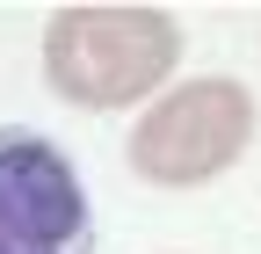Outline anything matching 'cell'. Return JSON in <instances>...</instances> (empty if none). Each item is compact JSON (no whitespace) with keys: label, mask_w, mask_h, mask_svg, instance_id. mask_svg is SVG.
I'll return each mask as SVG.
<instances>
[{"label":"cell","mask_w":261,"mask_h":254,"mask_svg":"<svg viewBox=\"0 0 261 254\" xmlns=\"http://www.w3.org/2000/svg\"><path fill=\"white\" fill-rule=\"evenodd\" d=\"M181 29L167 8H123V0H73L44 22V80L73 109H123L174 73Z\"/></svg>","instance_id":"6da1fadb"},{"label":"cell","mask_w":261,"mask_h":254,"mask_svg":"<svg viewBox=\"0 0 261 254\" xmlns=\"http://www.w3.org/2000/svg\"><path fill=\"white\" fill-rule=\"evenodd\" d=\"M254 94L240 80H181L167 87L160 102L138 116L130 131V167L160 189H196V182H218L225 167L254 145Z\"/></svg>","instance_id":"7a4b0ae2"},{"label":"cell","mask_w":261,"mask_h":254,"mask_svg":"<svg viewBox=\"0 0 261 254\" xmlns=\"http://www.w3.org/2000/svg\"><path fill=\"white\" fill-rule=\"evenodd\" d=\"M0 254H94L80 167L22 123H0Z\"/></svg>","instance_id":"3957f363"}]
</instances>
